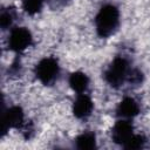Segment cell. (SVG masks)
I'll return each mask as SVG.
<instances>
[{"instance_id": "cell-1", "label": "cell", "mask_w": 150, "mask_h": 150, "mask_svg": "<svg viewBox=\"0 0 150 150\" xmlns=\"http://www.w3.org/2000/svg\"><path fill=\"white\" fill-rule=\"evenodd\" d=\"M120 22H121L120 9L112 4L103 5L98 9L94 19L95 29L100 38H109L114 35L120 27Z\"/></svg>"}, {"instance_id": "cell-12", "label": "cell", "mask_w": 150, "mask_h": 150, "mask_svg": "<svg viewBox=\"0 0 150 150\" xmlns=\"http://www.w3.org/2000/svg\"><path fill=\"white\" fill-rule=\"evenodd\" d=\"M15 19V12L13 8H5L1 11L0 14V26L2 29H9L14 22Z\"/></svg>"}, {"instance_id": "cell-8", "label": "cell", "mask_w": 150, "mask_h": 150, "mask_svg": "<svg viewBox=\"0 0 150 150\" xmlns=\"http://www.w3.org/2000/svg\"><path fill=\"white\" fill-rule=\"evenodd\" d=\"M138 114H139V104L131 96L123 97L116 108V116L118 118L132 120Z\"/></svg>"}, {"instance_id": "cell-6", "label": "cell", "mask_w": 150, "mask_h": 150, "mask_svg": "<svg viewBox=\"0 0 150 150\" xmlns=\"http://www.w3.org/2000/svg\"><path fill=\"white\" fill-rule=\"evenodd\" d=\"M25 125V112L21 107L12 105L2 112V131L4 134L9 129H20Z\"/></svg>"}, {"instance_id": "cell-13", "label": "cell", "mask_w": 150, "mask_h": 150, "mask_svg": "<svg viewBox=\"0 0 150 150\" xmlns=\"http://www.w3.org/2000/svg\"><path fill=\"white\" fill-rule=\"evenodd\" d=\"M146 144V138L141 135V134H136L131 137V139L128 142V144L124 146V149H129V150H137V149H143Z\"/></svg>"}, {"instance_id": "cell-11", "label": "cell", "mask_w": 150, "mask_h": 150, "mask_svg": "<svg viewBox=\"0 0 150 150\" xmlns=\"http://www.w3.org/2000/svg\"><path fill=\"white\" fill-rule=\"evenodd\" d=\"M43 0H21L22 9L29 15H35L40 13L43 8Z\"/></svg>"}, {"instance_id": "cell-4", "label": "cell", "mask_w": 150, "mask_h": 150, "mask_svg": "<svg viewBox=\"0 0 150 150\" xmlns=\"http://www.w3.org/2000/svg\"><path fill=\"white\" fill-rule=\"evenodd\" d=\"M7 43L9 50L14 53H22L32 46L33 35L26 27H14L9 30Z\"/></svg>"}, {"instance_id": "cell-2", "label": "cell", "mask_w": 150, "mask_h": 150, "mask_svg": "<svg viewBox=\"0 0 150 150\" xmlns=\"http://www.w3.org/2000/svg\"><path fill=\"white\" fill-rule=\"evenodd\" d=\"M131 67L129 61L123 56H116L104 71L105 82L112 88H120L128 82Z\"/></svg>"}, {"instance_id": "cell-9", "label": "cell", "mask_w": 150, "mask_h": 150, "mask_svg": "<svg viewBox=\"0 0 150 150\" xmlns=\"http://www.w3.org/2000/svg\"><path fill=\"white\" fill-rule=\"evenodd\" d=\"M68 83H69V87L76 94H82V93H87V90L89 88L90 80L86 73H83L81 70H76L69 75Z\"/></svg>"}, {"instance_id": "cell-3", "label": "cell", "mask_w": 150, "mask_h": 150, "mask_svg": "<svg viewBox=\"0 0 150 150\" xmlns=\"http://www.w3.org/2000/svg\"><path fill=\"white\" fill-rule=\"evenodd\" d=\"M60 71L61 68L59 61L53 56H46L41 59L35 66V70H34L36 79L42 84L46 86L54 83L60 76Z\"/></svg>"}, {"instance_id": "cell-5", "label": "cell", "mask_w": 150, "mask_h": 150, "mask_svg": "<svg viewBox=\"0 0 150 150\" xmlns=\"http://www.w3.org/2000/svg\"><path fill=\"white\" fill-rule=\"evenodd\" d=\"M135 135V129L132 125L131 120L118 118L111 129V139L114 143L124 148L131 137Z\"/></svg>"}, {"instance_id": "cell-10", "label": "cell", "mask_w": 150, "mask_h": 150, "mask_svg": "<svg viewBox=\"0 0 150 150\" xmlns=\"http://www.w3.org/2000/svg\"><path fill=\"white\" fill-rule=\"evenodd\" d=\"M97 145L96 135L93 131H83L75 138V146L81 150H91Z\"/></svg>"}, {"instance_id": "cell-7", "label": "cell", "mask_w": 150, "mask_h": 150, "mask_svg": "<svg viewBox=\"0 0 150 150\" xmlns=\"http://www.w3.org/2000/svg\"><path fill=\"white\" fill-rule=\"evenodd\" d=\"M94 110V102L91 97L87 93L76 94V97L71 105L73 115L77 120H86L88 118Z\"/></svg>"}]
</instances>
